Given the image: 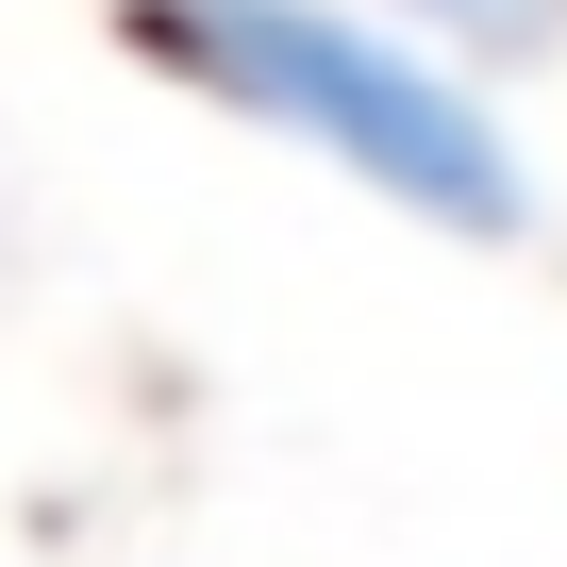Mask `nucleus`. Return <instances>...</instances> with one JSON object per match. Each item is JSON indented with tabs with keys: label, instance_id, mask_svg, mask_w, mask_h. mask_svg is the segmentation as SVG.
I'll return each mask as SVG.
<instances>
[{
	"label": "nucleus",
	"instance_id": "f257e3e1",
	"mask_svg": "<svg viewBox=\"0 0 567 567\" xmlns=\"http://www.w3.org/2000/svg\"><path fill=\"white\" fill-rule=\"evenodd\" d=\"M117 51L167 101L234 117L250 151H301L318 184L384 200L434 250H517L534 234V151H517L501 84L417 51L384 0H117Z\"/></svg>",
	"mask_w": 567,
	"mask_h": 567
},
{
	"label": "nucleus",
	"instance_id": "f03ea898",
	"mask_svg": "<svg viewBox=\"0 0 567 567\" xmlns=\"http://www.w3.org/2000/svg\"><path fill=\"white\" fill-rule=\"evenodd\" d=\"M417 51H451L467 84H517V68H567V0H384Z\"/></svg>",
	"mask_w": 567,
	"mask_h": 567
}]
</instances>
